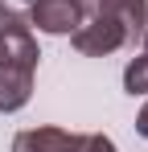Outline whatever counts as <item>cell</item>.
Listing matches in <instances>:
<instances>
[{"label": "cell", "mask_w": 148, "mask_h": 152, "mask_svg": "<svg viewBox=\"0 0 148 152\" xmlns=\"http://www.w3.org/2000/svg\"><path fill=\"white\" fill-rule=\"evenodd\" d=\"M21 4H33V0H21Z\"/></svg>", "instance_id": "obj_12"}, {"label": "cell", "mask_w": 148, "mask_h": 152, "mask_svg": "<svg viewBox=\"0 0 148 152\" xmlns=\"http://www.w3.org/2000/svg\"><path fill=\"white\" fill-rule=\"evenodd\" d=\"M86 17H115L127 29V45H136L148 29V0H78Z\"/></svg>", "instance_id": "obj_4"}, {"label": "cell", "mask_w": 148, "mask_h": 152, "mask_svg": "<svg viewBox=\"0 0 148 152\" xmlns=\"http://www.w3.org/2000/svg\"><path fill=\"white\" fill-rule=\"evenodd\" d=\"M82 17H86V12H82L78 0H33V4H29V25L37 29V33H49V37L74 33Z\"/></svg>", "instance_id": "obj_3"}, {"label": "cell", "mask_w": 148, "mask_h": 152, "mask_svg": "<svg viewBox=\"0 0 148 152\" xmlns=\"http://www.w3.org/2000/svg\"><path fill=\"white\" fill-rule=\"evenodd\" d=\"M78 152H115V140H111V136H103V132H82Z\"/></svg>", "instance_id": "obj_8"}, {"label": "cell", "mask_w": 148, "mask_h": 152, "mask_svg": "<svg viewBox=\"0 0 148 152\" xmlns=\"http://www.w3.org/2000/svg\"><path fill=\"white\" fill-rule=\"evenodd\" d=\"M0 33H4V37H25V33H33L29 8H25L21 0H0Z\"/></svg>", "instance_id": "obj_6"}, {"label": "cell", "mask_w": 148, "mask_h": 152, "mask_svg": "<svg viewBox=\"0 0 148 152\" xmlns=\"http://www.w3.org/2000/svg\"><path fill=\"white\" fill-rule=\"evenodd\" d=\"M8 41H12V37H4V33H0V58L8 53Z\"/></svg>", "instance_id": "obj_10"}, {"label": "cell", "mask_w": 148, "mask_h": 152, "mask_svg": "<svg viewBox=\"0 0 148 152\" xmlns=\"http://www.w3.org/2000/svg\"><path fill=\"white\" fill-rule=\"evenodd\" d=\"M37 62H41V50H37V37L33 33L8 41V53L0 58V111L4 115L8 111H21L25 103H29Z\"/></svg>", "instance_id": "obj_1"}, {"label": "cell", "mask_w": 148, "mask_h": 152, "mask_svg": "<svg viewBox=\"0 0 148 152\" xmlns=\"http://www.w3.org/2000/svg\"><path fill=\"white\" fill-rule=\"evenodd\" d=\"M70 45L82 58H107L127 45V29L115 21V17H82L78 29L70 33Z\"/></svg>", "instance_id": "obj_2"}, {"label": "cell", "mask_w": 148, "mask_h": 152, "mask_svg": "<svg viewBox=\"0 0 148 152\" xmlns=\"http://www.w3.org/2000/svg\"><path fill=\"white\" fill-rule=\"evenodd\" d=\"M140 41H144V50H148V29H144V37H140Z\"/></svg>", "instance_id": "obj_11"}, {"label": "cell", "mask_w": 148, "mask_h": 152, "mask_svg": "<svg viewBox=\"0 0 148 152\" xmlns=\"http://www.w3.org/2000/svg\"><path fill=\"white\" fill-rule=\"evenodd\" d=\"M136 132H140V136L148 140V103L140 107V115H136Z\"/></svg>", "instance_id": "obj_9"}, {"label": "cell", "mask_w": 148, "mask_h": 152, "mask_svg": "<svg viewBox=\"0 0 148 152\" xmlns=\"http://www.w3.org/2000/svg\"><path fill=\"white\" fill-rule=\"evenodd\" d=\"M123 91H127V95H148V50H140L132 62H127V70H123Z\"/></svg>", "instance_id": "obj_7"}, {"label": "cell", "mask_w": 148, "mask_h": 152, "mask_svg": "<svg viewBox=\"0 0 148 152\" xmlns=\"http://www.w3.org/2000/svg\"><path fill=\"white\" fill-rule=\"evenodd\" d=\"M82 132L66 127H25L12 136V152H78Z\"/></svg>", "instance_id": "obj_5"}]
</instances>
